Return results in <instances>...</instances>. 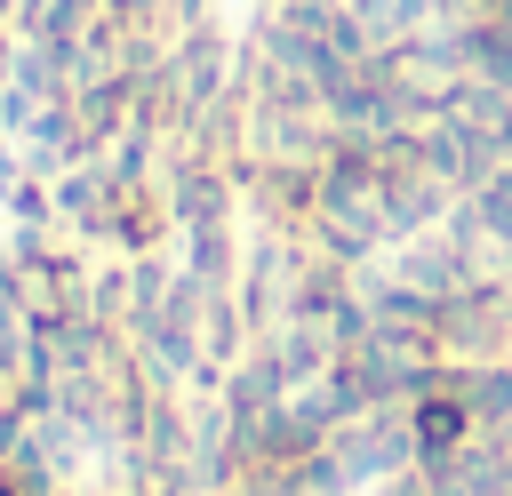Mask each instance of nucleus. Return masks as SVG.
Here are the masks:
<instances>
[{
	"instance_id": "obj_1",
	"label": "nucleus",
	"mask_w": 512,
	"mask_h": 496,
	"mask_svg": "<svg viewBox=\"0 0 512 496\" xmlns=\"http://www.w3.org/2000/svg\"><path fill=\"white\" fill-rule=\"evenodd\" d=\"M464 424H472V408H464L456 392H424V400H416V448H424V456L456 448V440H464Z\"/></svg>"
}]
</instances>
